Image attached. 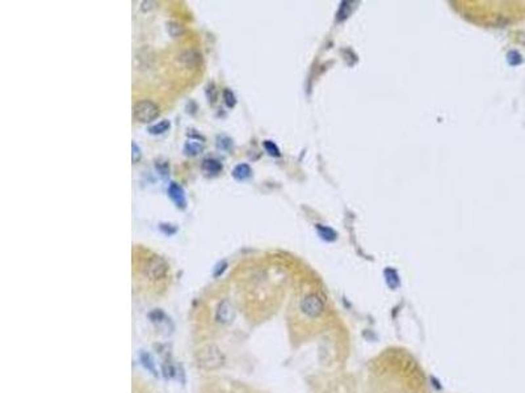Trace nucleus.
I'll list each match as a JSON object with an SVG mask.
<instances>
[{"label":"nucleus","mask_w":525,"mask_h":393,"mask_svg":"<svg viewBox=\"0 0 525 393\" xmlns=\"http://www.w3.org/2000/svg\"><path fill=\"white\" fill-rule=\"evenodd\" d=\"M264 147H265V150H267V152H268L270 155H272V156H280V150H278L277 146L274 144L273 141H265Z\"/></svg>","instance_id":"dca6fc26"},{"label":"nucleus","mask_w":525,"mask_h":393,"mask_svg":"<svg viewBox=\"0 0 525 393\" xmlns=\"http://www.w3.org/2000/svg\"><path fill=\"white\" fill-rule=\"evenodd\" d=\"M234 318V309L233 307L227 303V301H222L218 309H217V320L222 324L231 323Z\"/></svg>","instance_id":"0eeeda50"},{"label":"nucleus","mask_w":525,"mask_h":393,"mask_svg":"<svg viewBox=\"0 0 525 393\" xmlns=\"http://www.w3.org/2000/svg\"><path fill=\"white\" fill-rule=\"evenodd\" d=\"M251 168L248 164H238L233 171V177L237 181H244L251 176Z\"/></svg>","instance_id":"1a4fd4ad"},{"label":"nucleus","mask_w":525,"mask_h":393,"mask_svg":"<svg viewBox=\"0 0 525 393\" xmlns=\"http://www.w3.org/2000/svg\"><path fill=\"white\" fill-rule=\"evenodd\" d=\"M159 115V106L151 100H141L133 106V117L141 124H150Z\"/></svg>","instance_id":"f03ea898"},{"label":"nucleus","mask_w":525,"mask_h":393,"mask_svg":"<svg viewBox=\"0 0 525 393\" xmlns=\"http://www.w3.org/2000/svg\"><path fill=\"white\" fill-rule=\"evenodd\" d=\"M385 275H386V281H388V284L391 288H397L399 286V278H398L397 273L391 269H388L385 271Z\"/></svg>","instance_id":"4468645a"},{"label":"nucleus","mask_w":525,"mask_h":393,"mask_svg":"<svg viewBox=\"0 0 525 393\" xmlns=\"http://www.w3.org/2000/svg\"><path fill=\"white\" fill-rule=\"evenodd\" d=\"M301 311L309 317H318L324 311V301L317 294H309L301 301Z\"/></svg>","instance_id":"20e7f679"},{"label":"nucleus","mask_w":525,"mask_h":393,"mask_svg":"<svg viewBox=\"0 0 525 393\" xmlns=\"http://www.w3.org/2000/svg\"><path fill=\"white\" fill-rule=\"evenodd\" d=\"M132 150H133V163L135 164L141 160V150H139V147H138L135 143H132Z\"/></svg>","instance_id":"6ab92c4d"},{"label":"nucleus","mask_w":525,"mask_h":393,"mask_svg":"<svg viewBox=\"0 0 525 393\" xmlns=\"http://www.w3.org/2000/svg\"><path fill=\"white\" fill-rule=\"evenodd\" d=\"M201 151H203V147L200 146L199 143H194V141H188L184 146V152H186V155H189V156H196Z\"/></svg>","instance_id":"f8f14e48"},{"label":"nucleus","mask_w":525,"mask_h":393,"mask_svg":"<svg viewBox=\"0 0 525 393\" xmlns=\"http://www.w3.org/2000/svg\"><path fill=\"white\" fill-rule=\"evenodd\" d=\"M177 61L186 68H196L201 63V55L194 50H186L177 57Z\"/></svg>","instance_id":"39448f33"},{"label":"nucleus","mask_w":525,"mask_h":393,"mask_svg":"<svg viewBox=\"0 0 525 393\" xmlns=\"http://www.w3.org/2000/svg\"><path fill=\"white\" fill-rule=\"evenodd\" d=\"M168 195L169 198L172 199L173 204H176L179 208H186V194H184V190L181 188L179 184L176 182H171V185L168 186Z\"/></svg>","instance_id":"423d86ee"},{"label":"nucleus","mask_w":525,"mask_h":393,"mask_svg":"<svg viewBox=\"0 0 525 393\" xmlns=\"http://www.w3.org/2000/svg\"><path fill=\"white\" fill-rule=\"evenodd\" d=\"M203 171L207 174L216 176L222 171V164L216 159H205L203 161Z\"/></svg>","instance_id":"6e6552de"},{"label":"nucleus","mask_w":525,"mask_h":393,"mask_svg":"<svg viewBox=\"0 0 525 393\" xmlns=\"http://www.w3.org/2000/svg\"><path fill=\"white\" fill-rule=\"evenodd\" d=\"M223 100H225V104L229 108H234L235 104H237V98H235L234 93L233 91H230L229 88H226L223 91Z\"/></svg>","instance_id":"2eb2a0df"},{"label":"nucleus","mask_w":525,"mask_h":393,"mask_svg":"<svg viewBox=\"0 0 525 393\" xmlns=\"http://www.w3.org/2000/svg\"><path fill=\"white\" fill-rule=\"evenodd\" d=\"M225 362V357L221 353V350L216 346H206L203 350H200L197 354V363L201 368L205 370H216L221 367Z\"/></svg>","instance_id":"f257e3e1"},{"label":"nucleus","mask_w":525,"mask_h":393,"mask_svg":"<svg viewBox=\"0 0 525 393\" xmlns=\"http://www.w3.org/2000/svg\"><path fill=\"white\" fill-rule=\"evenodd\" d=\"M508 62L511 63L512 66H516V64L521 63L520 54L517 53V51H511V53L508 54Z\"/></svg>","instance_id":"f3484780"},{"label":"nucleus","mask_w":525,"mask_h":393,"mask_svg":"<svg viewBox=\"0 0 525 393\" xmlns=\"http://www.w3.org/2000/svg\"><path fill=\"white\" fill-rule=\"evenodd\" d=\"M156 169L159 171L162 174H166V173H168V171H169V167H168V164L166 163V161H156Z\"/></svg>","instance_id":"4be33fe9"},{"label":"nucleus","mask_w":525,"mask_h":393,"mask_svg":"<svg viewBox=\"0 0 525 393\" xmlns=\"http://www.w3.org/2000/svg\"><path fill=\"white\" fill-rule=\"evenodd\" d=\"M142 361H143V364H145V367H147L150 371L154 372V364H152V362H151V358H150V355H147V354H142Z\"/></svg>","instance_id":"412c9836"},{"label":"nucleus","mask_w":525,"mask_h":393,"mask_svg":"<svg viewBox=\"0 0 525 393\" xmlns=\"http://www.w3.org/2000/svg\"><path fill=\"white\" fill-rule=\"evenodd\" d=\"M169 127H171L169 121L164 120V121H162V122H159L158 125L150 126V127H149V133L152 134V135H160V134H164L166 131H168Z\"/></svg>","instance_id":"9d476101"},{"label":"nucleus","mask_w":525,"mask_h":393,"mask_svg":"<svg viewBox=\"0 0 525 393\" xmlns=\"http://www.w3.org/2000/svg\"><path fill=\"white\" fill-rule=\"evenodd\" d=\"M142 273L151 281H160L168 273L167 262L159 256H151L142 266Z\"/></svg>","instance_id":"7ed1b4c3"},{"label":"nucleus","mask_w":525,"mask_h":393,"mask_svg":"<svg viewBox=\"0 0 525 393\" xmlns=\"http://www.w3.org/2000/svg\"><path fill=\"white\" fill-rule=\"evenodd\" d=\"M226 267H227L226 261H222V262H220V264H217L216 269H214V277H220V275L225 271Z\"/></svg>","instance_id":"aec40b11"},{"label":"nucleus","mask_w":525,"mask_h":393,"mask_svg":"<svg viewBox=\"0 0 525 393\" xmlns=\"http://www.w3.org/2000/svg\"><path fill=\"white\" fill-rule=\"evenodd\" d=\"M206 96L207 98H209V101L212 102H216V98H217V89L216 87H214V84H209V87H207L206 89Z\"/></svg>","instance_id":"a211bd4d"},{"label":"nucleus","mask_w":525,"mask_h":393,"mask_svg":"<svg viewBox=\"0 0 525 393\" xmlns=\"http://www.w3.org/2000/svg\"><path fill=\"white\" fill-rule=\"evenodd\" d=\"M230 146H231V141H230L229 138H221L220 141H218V147L222 148V150H227Z\"/></svg>","instance_id":"5701e85b"},{"label":"nucleus","mask_w":525,"mask_h":393,"mask_svg":"<svg viewBox=\"0 0 525 393\" xmlns=\"http://www.w3.org/2000/svg\"><path fill=\"white\" fill-rule=\"evenodd\" d=\"M154 4H155L154 1H143V3H142V9H143V11H146V9H151L152 7H154Z\"/></svg>","instance_id":"393cba45"},{"label":"nucleus","mask_w":525,"mask_h":393,"mask_svg":"<svg viewBox=\"0 0 525 393\" xmlns=\"http://www.w3.org/2000/svg\"><path fill=\"white\" fill-rule=\"evenodd\" d=\"M160 230L163 231L166 235H172L176 232V228L171 227V224H160Z\"/></svg>","instance_id":"b1692460"},{"label":"nucleus","mask_w":525,"mask_h":393,"mask_svg":"<svg viewBox=\"0 0 525 393\" xmlns=\"http://www.w3.org/2000/svg\"><path fill=\"white\" fill-rule=\"evenodd\" d=\"M317 230H318L321 237L327 240V241H334V240L336 239L335 231H332L331 228H328V227H323V225L318 224L317 225Z\"/></svg>","instance_id":"9b49d317"},{"label":"nucleus","mask_w":525,"mask_h":393,"mask_svg":"<svg viewBox=\"0 0 525 393\" xmlns=\"http://www.w3.org/2000/svg\"><path fill=\"white\" fill-rule=\"evenodd\" d=\"M167 31L171 37L176 38V37H180V35L184 33V28L181 27L180 24H177V22H168Z\"/></svg>","instance_id":"ddd939ff"}]
</instances>
